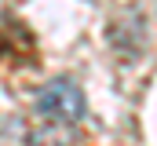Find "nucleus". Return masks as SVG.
I'll return each instance as SVG.
<instances>
[{
    "mask_svg": "<svg viewBox=\"0 0 157 146\" xmlns=\"http://www.w3.org/2000/svg\"><path fill=\"white\" fill-rule=\"evenodd\" d=\"M33 110H37V117H44V121L70 128V124H77L80 117H84V91H80V84H73L70 77H55V80H48L37 91Z\"/></svg>",
    "mask_w": 157,
    "mask_h": 146,
    "instance_id": "nucleus-1",
    "label": "nucleus"
}]
</instances>
